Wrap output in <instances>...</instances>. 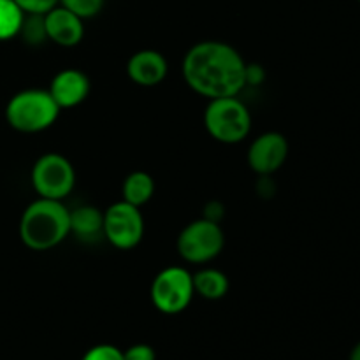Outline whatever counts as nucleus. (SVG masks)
<instances>
[{
  "label": "nucleus",
  "mask_w": 360,
  "mask_h": 360,
  "mask_svg": "<svg viewBox=\"0 0 360 360\" xmlns=\"http://www.w3.org/2000/svg\"><path fill=\"white\" fill-rule=\"evenodd\" d=\"M248 63L241 53L221 41H200L183 58V77L200 97H238L246 86Z\"/></svg>",
  "instance_id": "1"
},
{
  "label": "nucleus",
  "mask_w": 360,
  "mask_h": 360,
  "mask_svg": "<svg viewBox=\"0 0 360 360\" xmlns=\"http://www.w3.org/2000/svg\"><path fill=\"white\" fill-rule=\"evenodd\" d=\"M70 236V210L63 200L39 197L20 218V239L32 252H48Z\"/></svg>",
  "instance_id": "2"
},
{
  "label": "nucleus",
  "mask_w": 360,
  "mask_h": 360,
  "mask_svg": "<svg viewBox=\"0 0 360 360\" xmlns=\"http://www.w3.org/2000/svg\"><path fill=\"white\" fill-rule=\"evenodd\" d=\"M60 111L51 94L39 88H27L9 98L6 105V122L21 134H39L53 127Z\"/></svg>",
  "instance_id": "3"
},
{
  "label": "nucleus",
  "mask_w": 360,
  "mask_h": 360,
  "mask_svg": "<svg viewBox=\"0 0 360 360\" xmlns=\"http://www.w3.org/2000/svg\"><path fill=\"white\" fill-rule=\"evenodd\" d=\"M204 127L218 143L238 144L252 132V115L238 97L211 98L204 111Z\"/></svg>",
  "instance_id": "4"
},
{
  "label": "nucleus",
  "mask_w": 360,
  "mask_h": 360,
  "mask_svg": "<svg viewBox=\"0 0 360 360\" xmlns=\"http://www.w3.org/2000/svg\"><path fill=\"white\" fill-rule=\"evenodd\" d=\"M225 246V232L218 221L207 220V218H197L190 221L183 231L179 232L176 250L179 257L188 264L211 262L217 259Z\"/></svg>",
  "instance_id": "5"
},
{
  "label": "nucleus",
  "mask_w": 360,
  "mask_h": 360,
  "mask_svg": "<svg viewBox=\"0 0 360 360\" xmlns=\"http://www.w3.org/2000/svg\"><path fill=\"white\" fill-rule=\"evenodd\" d=\"M30 181L39 197L63 200L72 193L76 186V171L69 158L51 151L35 160L30 172Z\"/></svg>",
  "instance_id": "6"
},
{
  "label": "nucleus",
  "mask_w": 360,
  "mask_h": 360,
  "mask_svg": "<svg viewBox=\"0 0 360 360\" xmlns=\"http://www.w3.org/2000/svg\"><path fill=\"white\" fill-rule=\"evenodd\" d=\"M193 278L188 269L181 266H171L162 269L153 278L150 297L155 308L164 315H178L185 311L192 302Z\"/></svg>",
  "instance_id": "7"
},
{
  "label": "nucleus",
  "mask_w": 360,
  "mask_h": 360,
  "mask_svg": "<svg viewBox=\"0 0 360 360\" xmlns=\"http://www.w3.org/2000/svg\"><path fill=\"white\" fill-rule=\"evenodd\" d=\"M104 238L118 250H132L144 238V218L141 207L125 200L111 204L104 211Z\"/></svg>",
  "instance_id": "8"
},
{
  "label": "nucleus",
  "mask_w": 360,
  "mask_h": 360,
  "mask_svg": "<svg viewBox=\"0 0 360 360\" xmlns=\"http://www.w3.org/2000/svg\"><path fill=\"white\" fill-rule=\"evenodd\" d=\"M248 165L259 176H273L288 158V141L280 132H264L248 148Z\"/></svg>",
  "instance_id": "9"
},
{
  "label": "nucleus",
  "mask_w": 360,
  "mask_h": 360,
  "mask_svg": "<svg viewBox=\"0 0 360 360\" xmlns=\"http://www.w3.org/2000/svg\"><path fill=\"white\" fill-rule=\"evenodd\" d=\"M91 84L79 69H63L53 76L48 91L60 109H72L83 104L90 95Z\"/></svg>",
  "instance_id": "10"
},
{
  "label": "nucleus",
  "mask_w": 360,
  "mask_h": 360,
  "mask_svg": "<svg viewBox=\"0 0 360 360\" xmlns=\"http://www.w3.org/2000/svg\"><path fill=\"white\" fill-rule=\"evenodd\" d=\"M167 58L157 49H139L127 62V76L137 86H157L167 77Z\"/></svg>",
  "instance_id": "11"
},
{
  "label": "nucleus",
  "mask_w": 360,
  "mask_h": 360,
  "mask_svg": "<svg viewBox=\"0 0 360 360\" xmlns=\"http://www.w3.org/2000/svg\"><path fill=\"white\" fill-rule=\"evenodd\" d=\"M84 20H81L72 11L63 6L53 7L44 14L46 35L48 41L62 46V48H74L84 37Z\"/></svg>",
  "instance_id": "12"
},
{
  "label": "nucleus",
  "mask_w": 360,
  "mask_h": 360,
  "mask_svg": "<svg viewBox=\"0 0 360 360\" xmlns=\"http://www.w3.org/2000/svg\"><path fill=\"white\" fill-rule=\"evenodd\" d=\"M70 234L83 241H94L98 236H104V213L94 206L70 210Z\"/></svg>",
  "instance_id": "13"
},
{
  "label": "nucleus",
  "mask_w": 360,
  "mask_h": 360,
  "mask_svg": "<svg viewBox=\"0 0 360 360\" xmlns=\"http://www.w3.org/2000/svg\"><path fill=\"white\" fill-rule=\"evenodd\" d=\"M193 278V292L207 301H218L225 297L229 292V278L224 271L214 269V267H202L192 274Z\"/></svg>",
  "instance_id": "14"
},
{
  "label": "nucleus",
  "mask_w": 360,
  "mask_h": 360,
  "mask_svg": "<svg viewBox=\"0 0 360 360\" xmlns=\"http://www.w3.org/2000/svg\"><path fill=\"white\" fill-rule=\"evenodd\" d=\"M155 193V179L146 171H134L123 179L122 200L141 207L151 200Z\"/></svg>",
  "instance_id": "15"
},
{
  "label": "nucleus",
  "mask_w": 360,
  "mask_h": 360,
  "mask_svg": "<svg viewBox=\"0 0 360 360\" xmlns=\"http://www.w3.org/2000/svg\"><path fill=\"white\" fill-rule=\"evenodd\" d=\"M23 20L25 13L14 0H0V41L18 37Z\"/></svg>",
  "instance_id": "16"
},
{
  "label": "nucleus",
  "mask_w": 360,
  "mask_h": 360,
  "mask_svg": "<svg viewBox=\"0 0 360 360\" xmlns=\"http://www.w3.org/2000/svg\"><path fill=\"white\" fill-rule=\"evenodd\" d=\"M20 35L23 37L25 42H28V44L32 46L42 44L44 41H48V35H46V25H44V14H25Z\"/></svg>",
  "instance_id": "17"
},
{
  "label": "nucleus",
  "mask_w": 360,
  "mask_h": 360,
  "mask_svg": "<svg viewBox=\"0 0 360 360\" xmlns=\"http://www.w3.org/2000/svg\"><path fill=\"white\" fill-rule=\"evenodd\" d=\"M58 4L77 14L81 20L97 16L104 7V0H58Z\"/></svg>",
  "instance_id": "18"
},
{
  "label": "nucleus",
  "mask_w": 360,
  "mask_h": 360,
  "mask_svg": "<svg viewBox=\"0 0 360 360\" xmlns=\"http://www.w3.org/2000/svg\"><path fill=\"white\" fill-rule=\"evenodd\" d=\"M83 360H125L123 352L112 345H97L84 354Z\"/></svg>",
  "instance_id": "19"
},
{
  "label": "nucleus",
  "mask_w": 360,
  "mask_h": 360,
  "mask_svg": "<svg viewBox=\"0 0 360 360\" xmlns=\"http://www.w3.org/2000/svg\"><path fill=\"white\" fill-rule=\"evenodd\" d=\"M25 14H46L58 6V0H14Z\"/></svg>",
  "instance_id": "20"
},
{
  "label": "nucleus",
  "mask_w": 360,
  "mask_h": 360,
  "mask_svg": "<svg viewBox=\"0 0 360 360\" xmlns=\"http://www.w3.org/2000/svg\"><path fill=\"white\" fill-rule=\"evenodd\" d=\"M123 359L125 360H155L157 359V355H155L153 347H150V345H146V343H137V345H132V347L127 348V350L123 352Z\"/></svg>",
  "instance_id": "21"
},
{
  "label": "nucleus",
  "mask_w": 360,
  "mask_h": 360,
  "mask_svg": "<svg viewBox=\"0 0 360 360\" xmlns=\"http://www.w3.org/2000/svg\"><path fill=\"white\" fill-rule=\"evenodd\" d=\"M221 217H224V206L220 202H210L206 206V213H204V218L207 220H213L220 224Z\"/></svg>",
  "instance_id": "22"
},
{
  "label": "nucleus",
  "mask_w": 360,
  "mask_h": 360,
  "mask_svg": "<svg viewBox=\"0 0 360 360\" xmlns=\"http://www.w3.org/2000/svg\"><path fill=\"white\" fill-rule=\"evenodd\" d=\"M348 360H360V341L357 345H355L354 348H352L350 359H348Z\"/></svg>",
  "instance_id": "23"
},
{
  "label": "nucleus",
  "mask_w": 360,
  "mask_h": 360,
  "mask_svg": "<svg viewBox=\"0 0 360 360\" xmlns=\"http://www.w3.org/2000/svg\"><path fill=\"white\" fill-rule=\"evenodd\" d=\"M359 2H360V0H359Z\"/></svg>",
  "instance_id": "24"
}]
</instances>
